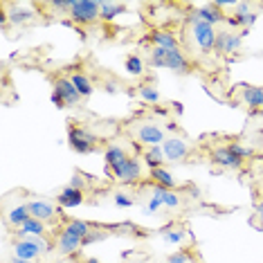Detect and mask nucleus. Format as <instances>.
I'll return each instance as SVG.
<instances>
[{
    "mask_svg": "<svg viewBox=\"0 0 263 263\" xmlns=\"http://www.w3.org/2000/svg\"><path fill=\"white\" fill-rule=\"evenodd\" d=\"M83 263H101V261H97V259H88V261H83Z\"/></svg>",
    "mask_w": 263,
    "mask_h": 263,
    "instance_id": "44",
    "label": "nucleus"
},
{
    "mask_svg": "<svg viewBox=\"0 0 263 263\" xmlns=\"http://www.w3.org/2000/svg\"><path fill=\"white\" fill-rule=\"evenodd\" d=\"M162 151H164L166 162H176L178 164L189 155V144L182 140V137H166L164 144H162Z\"/></svg>",
    "mask_w": 263,
    "mask_h": 263,
    "instance_id": "7",
    "label": "nucleus"
},
{
    "mask_svg": "<svg viewBox=\"0 0 263 263\" xmlns=\"http://www.w3.org/2000/svg\"><path fill=\"white\" fill-rule=\"evenodd\" d=\"M70 187H74V189L83 191V187H86V178H83L81 173H74V176L70 178Z\"/></svg>",
    "mask_w": 263,
    "mask_h": 263,
    "instance_id": "37",
    "label": "nucleus"
},
{
    "mask_svg": "<svg viewBox=\"0 0 263 263\" xmlns=\"http://www.w3.org/2000/svg\"><path fill=\"white\" fill-rule=\"evenodd\" d=\"M148 39H151L153 47H164V50H176L178 47L176 34L169 32V29H155V32H151Z\"/></svg>",
    "mask_w": 263,
    "mask_h": 263,
    "instance_id": "15",
    "label": "nucleus"
},
{
    "mask_svg": "<svg viewBox=\"0 0 263 263\" xmlns=\"http://www.w3.org/2000/svg\"><path fill=\"white\" fill-rule=\"evenodd\" d=\"M256 218H259L261 223H263V198L259 200V205H256Z\"/></svg>",
    "mask_w": 263,
    "mask_h": 263,
    "instance_id": "40",
    "label": "nucleus"
},
{
    "mask_svg": "<svg viewBox=\"0 0 263 263\" xmlns=\"http://www.w3.org/2000/svg\"><path fill=\"white\" fill-rule=\"evenodd\" d=\"M29 205V212H32L34 218L43 220V223H54V220L59 218V209L52 205V202H45V200H32L27 202Z\"/></svg>",
    "mask_w": 263,
    "mask_h": 263,
    "instance_id": "9",
    "label": "nucleus"
},
{
    "mask_svg": "<svg viewBox=\"0 0 263 263\" xmlns=\"http://www.w3.org/2000/svg\"><path fill=\"white\" fill-rule=\"evenodd\" d=\"M171 106H173V110H176L178 115H182V110H184V108H182V104H180V101H178V104H171Z\"/></svg>",
    "mask_w": 263,
    "mask_h": 263,
    "instance_id": "41",
    "label": "nucleus"
},
{
    "mask_svg": "<svg viewBox=\"0 0 263 263\" xmlns=\"http://www.w3.org/2000/svg\"><path fill=\"white\" fill-rule=\"evenodd\" d=\"M126 72L128 74H133V77H140L142 72H144V61H142V57H137V54H130L126 59Z\"/></svg>",
    "mask_w": 263,
    "mask_h": 263,
    "instance_id": "31",
    "label": "nucleus"
},
{
    "mask_svg": "<svg viewBox=\"0 0 263 263\" xmlns=\"http://www.w3.org/2000/svg\"><path fill=\"white\" fill-rule=\"evenodd\" d=\"M241 45H243V36H241V34L218 32L216 34V45H214V52H218V54H234V52L241 50Z\"/></svg>",
    "mask_w": 263,
    "mask_h": 263,
    "instance_id": "8",
    "label": "nucleus"
},
{
    "mask_svg": "<svg viewBox=\"0 0 263 263\" xmlns=\"http://www.w3.org/2000/svg\"><path fill=\"white\" fill-rule=\"evenodd\" d=\"M151 178H153L155 184H160V187H164V189H176V180H173V176L164 169V166H162V169H153V171H151Z\"/></svg>",
    "mask_w": 263,
    "mask_h": 263,
    "instance_id": "25",
    "label": "nucleus"
},
{
    "mask_svg": "<svg viewBox=\"0 0 263 263\" xmlns=\"http://www.w3.org/2000/svg\"><path fill=\"white\" fill-rule=\"evenodd\" d=\"M137 95H140V99L148 101V104H158L160 101V90L153 83H142V86L137 88Z\"/></svg>",
    "mask_w": 263,
    "mask_h": 263,
    "instance_id": "29",
    "label": "nucleus"
},
{
    "mask_svg": "<svg viewBox=\"0 0 263 263\" xmlns=\"http://www.w3.org/2000/svg\"><path fill=\"white\" fill-rule=\"evenodd\" d=\"M216 29L214 25H209L205 21H198L191 16V39H194V43L198 45V50L202 54H209V52H214V45H216Z\"/></svg>",
    "mask_w": 263,
    "mask_h": 263,
    "instance_id": "1",
    "label": "nucleus"
},
{
    "mask_svg": "<svg viewBox=\"0 0 263 263\" xmlns=\"http://www.w3.org/2000/svg\"><path fill=\"white\" fill-rule=\"evenodd\" d=\"M45 230H47V225L43 223V220H39V218L32 216L27 223H23L18 230H16V234H18V238H25V236H43Z\"/></svg>",
    "mask_w": 263,
    "mask_h": 263,
    "instance_id": "18",
    "label": "nucleus"
},
{
    "mask_svg": "<svg viewBox=\"0 0 263 263\" xmlns=\"http://www.w3.org/2000/svg\"><path fill=\"white\" fill-rule=\"evenodd\" d=\"M106 171H108L117 182L133 184V182L140 180V176H142V164H140V160H137V158L128 155L124 162H119L117 166H112V169H106Z\"/></svg>",
    "mask_w": 263,
    "mask_h": 263,
    "instance_id": "4",
    "label": "nucleus"
},
{
    "mask_svg": "<svg viewBox=\"0 0 263 263\" xmlns=\"http://www.w3.org/2000/svg\"><path fill=\"white\" fill-rule=\"evenodd\" d=\"M164 68L173 70V72H180V74H187L191 70V63L189 59L184 57V52H180L176 47V50H169L166 52V59H164Z\"/></svg>",
    "mask_w": 263,
    "mask_h": 263,
    "instance_id": "13",
    "label": "nucleus"
},
{
    "mask_svg": "<svg viewBox=\"0 0 263 263\" xmlns=\"http://www.w3.org/2000/svg\"><path fill=\"white\" fill-rule=\"evenodd\" d=\"M101 18V3L99 0H74L70 9V21L77 25H90Z\"/></svg>",
    "mask_w": 263,
    "mask_h": 263,
    "instance_id": "2",
    "label": "nucleus"
},
{
    "mask_svg": "<svg viewBox=\"0 0 263 263\" xmlns=\"http://www.w3.org/2000/svg\"><path fill=\"white\" fill-rule=\"evenodd\" d=\"M68 142H70V146H72L77 153H92L95 148H97L99 140H97V135L90 133L88 128L72 124V126L68 128Z\"/></svg>",
    "mask_w": 263,
    "mask_h": 263,
    "instance_id": "3",
    "label": "nucleus"
},
{
    "mask_svg": "<svg viewBox=\"0 0 263 263\" xmlns=\"http://www.w3.org/2000/svg\"><path fill=\"white\" fill-rule=\"evenodd\" d=\"M90 230L92 227L86 223V220H79V218H74V220H70L68 225H65V232H70V234H74V236H79L81 241L86 238L88 234H90Z\"/></svg>",
    "mask_w": 263,
    "mask_h": 263,
    "instance_id": "27",
    "label": "nucleus"
},
{
    "mask_svg": "<svg viewBox=\"0 0 263 263\" xmlns=\"http://www.w3.org/2000/svg\"><path fill=\"white\" fill-rule=\"evenodd\" d=\"M83 245V241L79 236H74V234H70V232H61V234H59V241H57V250L61 254H74L77 250H79Z\"/></svg>",
    "mask_w": 263,
    "mask_h": 263,
    "instance_id": "16",
    "label": "nucleus"
},
{
    "mask_svg": "<svg viewBox=\"0 0 263 263\" xmlns=\"http://www.w3.org/2000/svg\"><path fill=\"white\" fill-rule=\"evenodd\" d=\"M128 155H126V148L119 146V144H108L106 146V153H104V164L106 169H112V166H117L119 162H124Z\"/></svg>",
    "mask_w": 263,
    "mask_h": 263,
    "instance_id": "19",
    "label": "nucleus"
},
{
    "mask_svg": "<svg viewBox=\"0 0 263 263\" xmlns=\"http://www.w3.org/2000/svg\"><path fill=\"white\" fill-rule=\"evenodd\" d=\"M124 9H126L124 5L110 3V0H104V3H101V21H115Z\"/></svg>",
    "mask_w": 263,
    "mask_h": 263,
    "instance_id": "26",
    "label": "nucleus"
},
{
    "mask_svg": "<svg viewBox=\"0 0 263 263\" xmlns=\"http://www.w3.org/2000/svg\"><path fill=\"white\" fill-rule=\"evenodd\" d=\"M52 92H54L57 97H61L65 106H77L81 101V95L74 88V83L70 81V77H57L54 86H52Z\"/></svg>",
    "mask_w": 263,
    "mask_h": 263,
    "instance_id": "6",
    "label": "nucleus"
},
{
    "mask_svg": "<svg viewBox=\"0 0 263 263\" xmlns=\"http://www.w3.org/2000/svg\"><path fill=\"white\" fill-rule=\"evenodd\" d=\"M191 16H194V18H198V21L209 23V25H218V23H225V21H227L225 14H223V11H220L214 3L202 5V7H198Z\"/></svg>",
    "mask_w": 263,
    "mask_h": 263,
    "instance_id": "14",
    "label": "nucleus"
},
{
    "mask_svg": "<svg viewBox=\"0 0 263 263\" xmlns=\"http://www.w3.org/2000/svg\"><path fill=\"white\" fill-rule=\"evenodd\" d=\"M225 23H227V25H232V27L248 29V27H252L256 23V14H254V11H234V14H232Z\"/></svg>",
    "mask_w": 263,
    "mask_h": 263,
    "instance_id": "22",
    "label": "nucleus"
},
{
    "mask_svg": "<svg viewBox=\"0 0 263 263\" xmlns=\"http://www.w3.org/2000/svg\"><path fill=\"white\" fill-rule=\"evenodd\" d=\"M142 158H144V164H146L151 171H153V169H162V164L166 162L162 146H148Z\"/></svg>",
    "mask_w": 263,
    "mask_h": 263,
    "instance_id": "20",
    "label": "nucleus"
},
{
    "mask_svg": "<svg viewBox=\"0 0 263 263\" xmlns=\"http://www.w3.org/2000/svg\"><path fill=\"white\" fill-rule=\"evenodd\" d=\"M9 21L14 23V25H23V23H29V21H34V11L32 9H25V7H14L9 11Z\"/></svg>",
    "mask_w": 263,
    "mask_h": 263,
    "instance_id": "28",
    "label": "nucleus"
},
{
    "mask_svg": "<svg viewBox=\"0 0 263 263\" xmlns=\"http://www.w3.org/2000/svg\"><path fill=\"white\" fill-rule=\"evenodd\" d=\"M115 205L117 207H133V198H130L128 194H115Z\"/></svg>",
    "mask_w": 263,
    "mask_h": 263,
    "instance_id": "36",
    "label": "nucleus"
},
{
    "mask_svg": "<svg viewBox=\"0 0 263 263\" xmlns=\"http://www.w3.org/2000/svg\"><path fill=\"white\" fill-rule=\"evenodd\" d=\"M153 196L162 200V205L169 207V209L180 207V196H178L173 189H164V187H160V184H155V187H153Z\"/></svg>",
    "mask_w": 263,
    "mask_h": 263,
    "instance_id": "21",
    "label": "nucleus"
},
{
    "mask_svg": "<svg viewBox=\"0 0 263 263\" xmlns=\"http://www.w3.org/2000/svg\"><path fill=\"white\" fill-rule=\"evenodd\" d=\"M166 263H191V254L184 252V250H178L166 259Z\"/></svg>",
    "mask_w": 263,
    "mask_h": 263,
    "instance_id": "34",
    "label": "nucleus"
},
{
    "mask_svg": "<svg viewBox=\"0 0 263 263\" xmlns=\"http://www.w3.org/2000/svg\"><path fill=\"white\" fill-rule=\"evenodd\" d=\"M83 200H86L83 191L70 187V184L68 187H63L61 191H59V196H57V202H59V207L61 209H74V207L83 205Z\"/></svg>",
    "mask_w": 263,
    "mask_h": 263,
    "instance_id": "12",
    "label": "nucleus"
},
{
    "mask_svg": "<svg viewBox=\"0 0 263 263\" xmlns=\"http://www.w3.org/2000/svg\"><path fill=\"white\" fill-rule=\"evenodd\" d=\"M106 238V232L104 230H90V234L83 238V245H92V243H99Z\"/></svg>",
    "mask_w": 263,
    "mask_h": 263,
    "instance_id": "33",
    "label": "nucleus"
},
{
    "mask_svg": "<svg viewBox=\"0 0 263 263\" xmlns=\"http://www.w3.org/2000/svg\"><path fill=\"white\" fill-rule=\"evenodd\" d=\"M11 263H36V261H23V259H14Z\"/></svg>",
    "mask_w": 263,
    "mask_h": 263,
    "instance_id": "43",
    "label": "nucleus"
},
{
    "mask_svg": "<svg viewBox=\"0 0 263 263\" xmlns=\"http://www.w3.org/2000/svg\"><path fill=\"white\" fill-rule=\"evenodd\" d=\"M72 3H74V0H52L50 7L57 9V11H68V14H70V9H72Z\"/></svg>",
    "mask_w": 263,
    "mask_h": 263,
    "instance_id": "35",
    "label": "nucleus"
},
{
    "mask_svg": "<svg viewBox=\"0 0 263 263\" xmlns=\"http://www.w3.org/2000/svg\"><path fill=\"white\" fill-rule=\"evenodd\" d=\"M227 148H230L232 153L236 155L238 160H248V158H252L254 155V148L252 146H248V144H243V142H230V144H227Z\"/></svg>",
    "mask_w": 263,
    "mask_h": 263,
    "instance_id": "30",
    "label": "nucleus"
},
{
    "mask_svg": "<svg viewBox=\"0 0 263 263\" xmlns=\"http://www.w3.org/2000/svg\"><path fill=\"white\" fill-rule=\"evenodd\" d=\"M184 236H187V232L180 230V227H173V230L164 232V241L169 243V245H178V243H182V241H184Z\"/></svg>",
    "mask_w": 263,
    "mask_h": 263,
    "instance_id": "32",
    "label": "nucleus"
},
{
    "mask_svg": "<svg viewBox=\"0 0 263 263\" xmlns=\"http://www.w3.org/2000/svg\"><path fill=\"white\" fill-rule=\"evenodd\" d=\"M160 207H162V200H160V198H155V196H151V200H148V212H158V209Z\"/></svg>",
    "mask_w": 263,
    "mask_h": 263,
    "instance_id": "38",
    "label": "nucleus"
},
{
    "mask_svg": "<svg viewBox=\"0 0 263 263\" xmlns=\"http://www.w3.org/2000/svg\"><path fill=\"white\" fill-rule=\"evenodd\" d=\"M241 99L248 108L259 110L263 106V88L261 86H245L243 92H241Z\"/></svg>",
    "mask_w": 263,
    "mask_h": 263,
    "instance_id": "17",
    "label": "nucleus"
},
{
    "mask_svg": "<svg viewBox=\"0 0 263 263\" xmlns=\"http://www.w3.org/2000/svg\"><path fill=\"white\" fill-rule=\"evenodd\" d=\"M32 218V212H29V205H18V207H14L11 212L7 214V220L11 225L18 230V227L23 225V223H27V220Z\"/></svg>",
    "mask_w": 263,
    "mask_h": 263,
    "instance_id": "24",
    "label": "nucleus"
},
{
    "mask_svg": "<svg viewBox=\"0 0 263 263\" xmlns=\"http://www.w3.org/2000/svg\"><path fill=\"white\" fill-rule=\"evenodd\" d=\"M259 112H261V115H263V106H261V108H259Z\"/></svg>",
    "mask_w": 263,
    "mask_h": 263,
    "instance_id": "45",
    "label": "nucleus"
},
{
    "mask_svg": "<svg viewBox=\"0 0 263 263\" xmlns=\"http://www.w3.org/2000/svg\"><path fill=\"white\" fill-rule=\"evenodd\" d=\"M52 104H54V106H57V108H68V106H65V104H63V101H61V97H57V95H54V92H52Z\"/></svg>",
    "mask_w": 263,
    "mask_h": 263,
    "instance_id": "39",
    "label": "nucleus"
},
{
    "mask_svg": "<svg viewBox=\"0 0 263 263\" xmlns=\"http://www.w3.org/2000/svg\"><path fill=\"white\" fill-rule=\"evenodd\" d=\"M106 90H108V92H117V83H106Z\"/></svg>",
    "mask_w": 263,
    "mask_h": 263,
    "instance_id": "42",
    "label": "nucleus"
},
{
    "mask_svg": "<svg viewBox=\"0 0 263 263\" xmlns=\"http://www.w3.org/2000/svg\"><path fill=\"white\" fill-rule=\"evenodd\" d=\"M70 81L74 83V88H77V90H79L81 97H90V95L95 92L92 81L88 79L86 74H81V72H72V74H70Z\"/></svg>",
    "mask_w": 263,
    "mask_h": 263,
    "instance_id": "23",
    "label": "nucleus"
},
{
    "mask_svg": "<svg viewBox=\"0 0 263 263\" xmlns=\"http://www.w3.org/2000/svg\"><path fill=\"white\" fill-rule=\"evenodd\" d=\"M212 162L214 164H218V166H223V169H241L243 166V160H238L234 153L225 146H216L212 151Z\"/></svg>",
    "mask_w": 263,
    "mask_h": 263,
    "instance_id": "11",
    "label": "nucleus"
},
{
    "mask_svg": "<svg viewBox=\"0 0 263 263\" xmlns=\"http://www.w3.org/2000/svg\"><path fill=\"white\" fill-rule=\"evenodd\" d=\"M41 254L39 245L34 243L32 236H25V238H18L14 243V259H23V261H36V256Z\"/></svg>",
    "mask_w": 263,
    "mask_h": 263,
    "instance_id": "10",
    "label": "nucleus"
},
{
    "mask_svg": "<svg viewBox=\"0 0 263 263\" xmlns=\"http://www.w3.org/2000/svg\"><path fill=\"white\" fill-rule=\"evenodd\" d=\"M135 137H137V142H142L146 148L148 146H162L164 140H166L164 130L153 122H142L140 126L135 128Z\"/></svg>",
    "mask_w": 263,
    "mask_h": 263,
    "instance_id": "5",
    "label": "nucleus"
}]
</instances>
